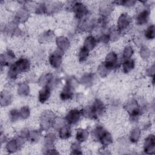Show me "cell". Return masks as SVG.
<instances>
[{
  "mask_svg": "<svg viewBox=\"0 0 155 155\" xmlns=\"http://www.w3.org/2000/svg\"><path fill=\"white\" fill-rule=\"evenodd\" d=\"M78 82L76 81L75 79H68L65 82L60 93V99L62 101H67L71 99L74 96V91L75 88H76Z\"/></svg>",
  "mask_w": 155,
  "mask_h": 155,
  "instance_id": "7a4b0ae2",
  "label": "cell"
},
{
  "mask_svg": "<svg viewBox=\"0 0 155 155\" xmlns=\"http://www.w3.org/2000/svg\"><path fill=\"white\" fill-rule=\"evenodd\" d=\"M97 44V38L93 35H88L84 39L83 47L87 48L89 51H91L96 47Z\"/></svg>",
  "mask_w": 155,
  "mask_h": 155,
  "instance_id": "ffe728a7",
  "label": "cell"
},
{
  "mask_svg": "<svg viewBox=\"0 0 155 155\" xmlns=\"http://www.w3.org/2000/svg\"><path fill=\"white\" fill-rule=\"evenodd\" d=\"M140 57L143 60H148L151 56L150 49L146 45H142L139 49Z\"/></svg>",
  "mask_w": 155,
  "mask_h": 155,
  "instance_id": "8d00e7d4",
  "label": "cell"
},
{
  "mask_svg": "<svg viewBox=\"0 0 155 155\" xmlns=\"http://www.w3.org/2000/svg\"><path fill=\"white\" fill-rule=\"evenodd\" d=\"M54 36V32L52 30H49L44 32L42 34L40 35L39 41L42 43L48 42L53 39Z\"/></svg>",
  "mask_w": 155,
  "mask_h": 155,
  "instance_id": "d6a6232c",
  "label": "cell"
},
{
  "mask_svg": "<svg viewBox=\"0 0 155 155\" xmlns=\"http://www.w3.org/2000/svg\"><path fill=\"white\" fill-rule=\"evenodd\" d=\"M103 148L101 149L100 151H101V154H110V153L108 151V150H107L105 147H102Z\"/></svg>",
  "mask_w": 155,
  "mask_h": 155,
  "instance_id": "7dc6e473",
  "label": "cell"
},
{
  "mask_svg": "<svg viewBox=\"0 0 155 155\" xmlns=\"http://www.w3.org/2000/svg\"><path fill=\"white\" fill-rule=\"evenodd\" d=\"M144 37L147 40H153L155 38V27L154 24L150 25L145 30Z\"/></svg>",
  "mask_w": 155,
  "mask_h": 155,
  "instance_id": "d590c367",
  "label": "cell"
},
{
  "mask_svg": "<svg viewBox=\"0 0 155 155\" xmlns=\"http://www.w3.org/2000/svg\"><path fill=\"white\" fill-rule=\"evenodd\" d=\"M8 118L11 122H15L20 119L19 111L16 108L12 109L8 113Z\"/></svg>",
  "mask_w": 155,
  "mask_h": 155,
  "instance_id": "7bdbcfd3",
  "label": "cell"
},
{
  "mask_svg": "<svg viewBox=\"0 0 155 155\" xmlns=\"http://www.w3.org/2000/svg\"><path fill=\"white\" fill-rule=\"evenodd\" d=\"M150 11L148 8H144L140 10L136 15L135 23L138 26H143L147 24L150 19Z\"/></svg>",
  "mask_w": 155,
  "mask_h": 155,
  "instance_id": "9c48e42d",
  "label": "cell"
},
{
  "mask_svg": "<svg viewBox=\"0 0 155 155\" xmlns=\"http://www.w3.org/2000/svg\"><path fill=\"white\" fill-rule=\"evenodd\" d=\"M90 52L87 48L82 46L78 51V58L80 62H84L87 60L89 57Z\"/></svg>",
  "mask_w": 155,
  "mask_h": 155,
  "instance_id": "836d02e7",
  "label": "cell"
},
{
  "mask_svg": "<svg viewBox=\"0 0 155 155\" xmlns=\"http://www.w3.org/2000/svg\"><path fill=\"white\" fill-rule=\"evenodd\" d=\"M106 131L105 128L101 125H96L91 131V136L93 140L98 142L102 135Z\"/></svg>",
  "mask_w": 155,
  "mask_h": 155,
  "instance_id": "83f0119b",
  "label": "cell"
},
{
  "mask_svg": "<svg viewBox=\"0 0 155 155\" xmlns=\"http://www.w3.org/2000/svg\"><path fill=\"white\" fill-rule=\"evenodd\" d=\"M55 115L51 111H43L39 118V128L41 131H48L53 127V123Z\"/></svg>",
  "mask_w": 155,
  "mask_h": 155,
  "instance_id": "3957f363",
  "label": "cell"
},
{
  "mask_svg": "<svg viewBox=\"0 0 155 155\" xmlns=\"http://www.w3.org/2000/svg\"><path fill=\"white\" fill-rule=\"evenodd\" d=\"M71 11L74 13L75 18L79 22L88 18L89 10L83 2L81 1H73Z\"/></svg>",
  "mask_w": 155,
  "mask_h": 155,
  "instance_id": "277c9868",
  "label": "cell"
},
{
  "mask_svg": "<svg viewBox=\"0 0 155 155\" xmlns=\"http://www.w3.org/2000/svg\"><path fill=\"white\" fill-rule=\"evenodd\" d=\"M98 142L101 143L102 147L107 148V147L110 146L113 143V138L111 134L109 131L106 130L102 135Z\"/></svg>",
  "mask_w": 155,
  "mask_h": 155,
  "instance_id": "7402d4cb",
  "label": "cell"
},
{
  "mask_svg": "<svg viewBox=\"0 0 155 155\" xmlns=\"http://www.w3.org/2000/svg\"><path fill=\"white\" fill-rule=\"evenodd\" d=\"M65 124H67V123H66L65 117L56 116L53 120L52 128H53L54 130L58 131L61 127L65 125Z\"/></svg>",
  "mask_w": 155,
  "mask_h": 155,
  "instance_id": "74e56055",
  "label": "cell"
},
{
  "mask_svg": "<svg viewBox=\"0 0 155 155\" xmlns=\"http://www.w3.org/2000/svg\"><path fill=\"white\" fill-rule=\"evenodd\" d=\"M12 65L19 73H27L29 71L31 67V62L27 58H21L16 60Z\"/></svg>",
  "mask_w": 155,
  "mask_h": 155,
  "instance_id": "ba28073f",
  "label": "cell"
},
{
  "mask_svg": "<svg viewBox=\"0 0 155 155\" xmlns=\"http://www.w3.org/2000/svg\"><path fill=\"white\" fill-rule=\"evenodd\" d=\"M30 92V86L27 82H22L18 84L17 87V93L19 96L22 97H26L29 95Z\"/></svg>",
  "mask_w": 155,
  "mask_h": 155,
  "instance_id": "484cf974",
  "label": "cell"
},
{
  "mask_svg": "<svg viewBox=\"0 0 155 155\" xmlns=\"http://www.w3.org/2000/svg\"><path fill=\"white\" fill-rule=\"evenodd\" d=\"M41 130H29L27 140L31 142L36 143L39 141L41 136Z\"/></svg>",
  "mask_w": 155,
  "mask_h": 155,
  "instance_id": "4dcf8cb0",
  "label": "cell"
},
{
  "mask_svg": "<svg viewBox=\"0 0 155 155\" xmlns=\"http://www.w3.org/2000/svg\"><path fill=\"white\" fill-rule=\"evenodd\" d=\"M62 56L63 53L58 49L50 53L48 59L50 66L55 69L60 68L62 63Z\"/></svg>",
  "mask_w": 155,
  "mask_h": 155,
  "instance_id": "52a82bcc",
  "label": "cell"
},
{
  "mask_svg": "<svg viewBox=\"0 0 155 155\" xmlns=\"http://www.w3.org/2000/svg\"><path fill=\"white\" fill-rule=\"evenodd\" d=\"M143 150L145 154H153L155 151V137L153 134L147 136L143 143Z\"/></svg>",
  "mask_w": 155,
  "mask_h": 155,
  "instance_id": "8fae6325",
  "label": "cell"
},
{
  "mask_svg": "<svg viewBox=\"0 0 155 155\" xmlns=\"http://www.w3.org/2000/svg\"><path fill=\"white\" fill-rule=\"evenodd\" d=\"M90 135L88 130L86 128H79L77 130L75 134V138L77 142L83 143L87 140Z\"/></svg>",
  "mask_w": 155,
  "mask_h": 155,
  "instance_id": "d4e9b609",
  "label": "cell"
},
{
  "mask_svg": "<svg viewBox=\"0 0 155 155\" xmlns=\"http://www.w3.org/2000/svg\"><path fill=\"white\" fill-rule=\"evenodd\" d=\"M56 140V135L53 132L47 133L44 137L45 148L53 147Z\"/></svg>",
  "mask_w": 155,
  "mask_h": 155,
  "instance_id": "f1b7e54d",
  "label": "cell"
},
{
  "mask_svg": "<svg viewBox=\"0 0 155 155\" xmlns=\"http://www.w3.org/2000/svg\"><path fill=\"white\" fill-rule=\"evenodd\" d=\"M96 79L94 74L92 73H84L80 79V83L86 87H90L93 85Z\"/></svg>",
  "mask_w": 155,
  "mask_h": 155,
  "instance_id": "e0dca14e",
  "label": "cell"
},
{
  "mask_svg": "<svg viewBox=\"0 0 155 155\" xmlns=\"http://www.w3.org/2000/svg\"><path fill=\"white\" fill-rule=\"evenodd\" d=\"M108 36L110 38V41L114 42V41H117V40L119 39V38L121 36L120 33H119V31H118V30L117 29L116 26H113L112 27L110 28V29L109 30L108 32Z\"/></svg>",
  "mask_w": 155,
  "mask_h": 155,
  "instance_id": "e575fe53",
  "label": "cell"
},
{
  "mask_svg": "<svg viewBox=\"0 0 155 155\" xmlns=\"http://www.w3.org/2000/svg\"><path fill=\"white\" fill-rule=\"evenodd\" d=\"M56 45L59 50L63 53L67 51L70 47V42L67 37L64 36H59L55 39Z\"/></svg>",
  "mask_w": 155,
  "mask_h": 155,
  "instance_id": "5bb4252c",
  "label": "cell"
},
{
  "mask_svg": "<svg viewBox=\"0 0 155 155\" xmlns=\"http://www.w3.org/2000/svg\"><path fill=\"white\" fill-rule=\"evenodd\" d=\"M104 62L106 64H107L110 67H111L113 70L116 68V67L119 65L118 55L114 51H109L107 54Z\"/></svg>",
  "mask_w": 155,
  "mask_h": 155,
  "instance_id": "4fadbf2b",
  "label": "cell"
},
{
  "mask_svg": "<svg viewBox=\"0 0 155 155\" xmlns=\"http://www.w3.org/2000/svg\"><path fill=\"white\" fill-rule=\"evenodd\" d=\"M115 4H117L122 6H125L126 7H131L134 6L136 4V1L133 0H124V1H114L113 2Z\"/></svg>",
  "mask_w": 155,
  "mask_h": 155,
  "instance_id": "f6af8a7d",
  "label": "cell"
},
{
  "mask_svg": "<svg viewBox=\"0 0 155 155\" xmlns=\"http://www.w3.org/2000/svg\"><path fill=\"white\" fill-rule=\"evenodd\" d=\"M141 130L137 127H134L133 128L131 129L129 133L128 136V139L129 140L133 143H136L138 142L140 139L141 137Z\"/></svg>",
  "mask_w": 155,
  "mask_h": 155,
  "instance_id": "4316f807",
  "label": "cell"
},
{
  "mask_svg": "<svg viewBox=\"0 0 155 155\" xmlns=\"http://www.w3.org/2000/svg\"><path fill=\"white\" fill-rule=\"evenodd\" d=\"M81 113H82V117H84L87 119H91V120L96 119L91 105H87L85 107H84L81 110Z\"/></svg>",
  "mask_w": 155,
  "mask_h": 155,
  "instance_id": "1f68e13d",
  "label": "cell"
},
{
  "mask_svg": "<svg viewBox=\"0 0 155 155\" xmlns=\"http://www.w3.org/2000/svg\"><path fill=\"white\" fill-rule=\"evenodd\" d=\"M82 117L81 110L72 108L67 112L65 116V119L67 124L70 126H73L78 124Z\"/></svg>",
  "mask_w": 155,
  "mask_h": 155,
  "instance_id": "8992f818",
  "label": "cell"
},
{
  "mask_svg": "<svg viewBox=\"0 0 155 155\" xmlns=\"http://www.w3.org/2000/svg\"><path fill=\"white\" fill-rule=\"evenodd\" d=\"M19 74V73L16 71V70L14 68V67L12 65H11L7 73V78L8 79V81H15L18 78Z\"/></svg>",
  "mask_w": 155,
  "mask_h": 155,
  "instance_id": "ab89813d",
  "label": "cell"
},
{
  "mask_svg": "<svg viewBox=\"0 0 155 155\" xmlns=\"http://www.w3.org/2000/svg\"><path fill=\"white\" fill-rule=\"evenodd\" d=\"M5 150L8 153H13L21 149L18 141L15 137L7 140L5 143Z\"/></svg>",
  "mask_w": 155,
  "mask_h": 155,
  "instance_id": "d6986e66",
  "label": "cell"
},
{
  "mask_svg": "<svg viewBox=\"0 0 155 155\" xmlns=\"http://www.w3.org/2000/svg\"><path fill=\"white\" fill-rule=\"evenodd\" d=\"M35 13L37 15H44L46 14L47 9H46V4L44 2H39L35 6Z\"/></svg>",
  "mask_w": 155,
  "mask_h": 155,
  "instance_id": "ee69618b",
  "label": "cell"
},
{
  "mask_svg": "<svg viewBox=\"0 0 155 155\" xmlns=\"http://www.w3.org/2000/svg\"><path fill=\"white\" fill-rule=\"evenodd\" d=\"M135 67V62L134 59L130 58L124 60L122 64V71L124 73L128 74L130 73Z\"/></svg>",
  "mask_w": 155,
  "mask_h": 155,
  "instance_id": "f546056e",
  "label": "cell"
},
{
  "mask_svg": "<svg viewBox=\"0 0 155 155\" xmlns=\"http://www.w3.org/2000/svg\"><path fill=\"white\" fill-rule=\"evenodd\" d=\"M19 111V115H20V119H28L31 114L30 108L28 106L25 105L22 107Z\"/></svg>",
  "mask_w": 155,
  "mask_h": 155,
  "instance_id": "b9f144b4",
  "label": "cell"
},
{
  "mask_svg": "<svg viewBox=\"0 0 155 155\" xmlns=\"http://www.w3.org/2000/svg\"><path fill=\"white\" fill-rule=\"evenodd\" d=\"M113 69L106 64L104 61L102 62L97 68V73L101 78H106L112 71Z\"/></svg>",
  "mask_w": 155,
  "mask_h": 155,
  "instance_id": "cb8c5ba5",
  "label": "cell"
},
{
  "mask_svg": "<svg viewBox=\"0 0 155 155\" xmlns=\"http://www.w3.org/2000/svg\"><path fill=\"white\" fill-rule=\"evenodd\" d=\"M125 111L128 114L130 120L132 122H137L139 117L142 114L140 105L136 99H131L125 104L124 106Z\"/></svg>",
  "mask_w": 155,
  "mask_h": 155,
  "instance_id": "6da1fadb",
  "label": "cell"
},
{
  "mask_svg": "<svg viewBox=\"0 0 155 155\" xmlns=\"http://www.w3.org/2000/svg\"><path fill=\"white\" fill-rule=\"evenodd\" d=\"M154 73H155V65L154 64H153L150 67H148L146 70V74L148 76L152 78L154 76Z\"/></svg>",
  "mask_w": 155,
  "mask_h": 155,
  "instance_id": "bcb514c9",
  "label": "cell"
},
{
  "mask_svg": "<svg viewBox=\"0 0 155 155\" xmlns=\"http://www.w3.org/2000/svg\"><path fill=\"white\" fill-rule=\"evenodd\" d=\"M16 55L15 53L10 49L5 50L3 53L1 54L0 61L1 67L5 66H10L16 61Z\"/></svg>",
  "mask_w": 155,
  "mask_h": 155,
  "instance_id": "30bf717a",
  "label": "cell"
},
{
  "mask_svg": "<svg viewBox=\"0 0 155 155\" xmlns=\"http://www.w3.org/2000/svg\"><path fill=\"white\" fill-rule=\"evenodd\" d=\"M132 21L131 16L127 13H122L119 15L116 27L120 35L125 33L129 30L132 24Z\"/></svg>",
  "mask_w": 155,
  "mask_h": 155,
  "instance_id": "5b68a950",
  "label": "cell"
},
{
  "mask_svg": "<svg viewBox=\"0 0 155 155\" xmlns=\"http://www.w3.org/2000/svg\"><path fill=\"white\" fill-rule=\"evenodd\" d=\"M91 107L96 117V119L101 117L104 115L106 111V106L104 103L99 99H96L93 104Z\"/></svg>",
  "mask_w": 155,
  "mask_h": 155,
  "instance_id": "7c38bea8",
  "label": "cell"
},
{
  "mask_svg": "<svg viewBox=\"0 0 155 155\" xmlns=\"http://www.w3.org/2000/svg\"><path fill=\"white\" fill-rule=\"evenodd\" d=\"M29 16L30 11L28 8L25 6H22L18 10L14 19L18 22H21L27 21Z\"/></svg>",
  "mask_w": 155,
  "mask_h": 155,
  "instance_id": "9a60e30c",
  "label": "cell"
},
{
  "mask_svg": "<svg viewBox=\"0 0 155 155\" xmlns=\"http://www.w3.org/2000/svg\"><path fill=\"white\" fill-rule=\"evenodd\" d=\"M51 88L49 86L42 87L38 93V101L41 104H44L47 102L51 96Z\"/></svg>",
  "mask_w": 155,
  "mask_h": 155,
  "instance_id": "2e32d148",
  "label": "cell"
},
{
  "mask_svg": "<svg viewBox=\"0 0 155 155\" xmlns=\"http://www.w3.org/2000/svg\"><path fill=\"white\" fill-rule=\"evenodd\" d=\"M134 48L132 45H126L122 51V58L124 60L128 59L131 58L132 56L134 54Z\"/></svg>",
  "mask_w": 155,
  "mask_h": 155,
  "instance_id": "f35d334b",
  "label": "cell"
},
{
  "mask_svg": "<svg viewBox=\"0 0 155 155\" xmlns=\"http://www.w3.org/2000/svg\"><path fill=\"white\" fill-rule=\"evenodd\" d=\"M12 102V94L7 90H4L1 92L0 102L2 107H5L11 104Z\"/></svg>",
  "mask_w": 155,
  "mask_h": 155,
  "instance_id": "ac0fdd59",
  "label": "cell"
},
{
  "mask_svg": "<svg viewBox=\"0 0 155 155\" xmlns=\"http://www.w3.org/2000/svg\"><path fill=\"white\" fill-rule=\"evenodd\" d=\"M46 4V14L53 15L54 13L58 12L62 7V4L59 2L56 1H50L48 2Z\"/></svg>",
  "mask_w": 155,
  "mask_h": 155,
  "instance_id": "603a6c76",
  "label": "cell"
},
{
  "mask_svg": "<svg viewBox=\"0 0 155 155\" xmlns=\"http://www.w3.org/2000/svg\"><path fill=\"white\" fill-rule=\"evenodd\" d=\"M70 153L72 154H82L81 143L78 142H73L70 145Z\"/></svg>",
  "mask_w": 155,
  "mask_h": 155,
  "instance_id": "60d3db41",
  "label": "cell"
},
{
  "mask_svg": "<svg viewBox=\"0 0 155 155\" xmlns=\"http://www.w3.org/2000/svg\"><path fill=\"white\" fill-rule=\"evenodd\" d=\"M58 136L62 140H67L71 136V126L68 124L61 127L58 130Z\"/></svg>",
  "mask_w": 155,
  "mask_h": 155,
  "instance_id": "44dd1931",
  "label": "cell"
}]
</instances>
